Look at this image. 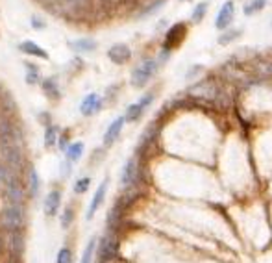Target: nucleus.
Here are the masks:
<instances>
[{
  "mask_svg": "<svg viewBox=\"0 0 272 263\" xmlns=\"http://www.w3.org/2000/svg\"><path fill=\"white\" fill-rule=\"evenodd\" d=\"M59 204H61V193H59V191H50V193L45 197V213H47L48 217L58 215Z\"/></svg>",
  "mask_w": 272,
  "mask_h": 263,
  "instance_id": "13",
  "label": "nucleus"
},
{
  "mask_svg": "<svg viewBox=\"0 0 272 263\" xmlns=\"http://www.w3.org/2000/svg\"><path fill=\"white\" fill-rule=\"evenodd\" d=\"M154 98H156V95H154V93H146V95H143V97L139 98L137 102L141 104V106H143L144 109H146V107H148L150 104L154 102Z\"/></svg>",
  "mask_w": 272,
  "mask_h": 263,
  "instance_id": "30",
  "label": "nucleus"
},
{
  "mask_svg": "<svg viewBox=\"0 0 272 263\" xmlns=\"http://www.w3.org/2000/svg\"><path fill=\"white\" fill-rule=\"evenodd\" d=\"M137 180H139L137 158H130V160L126 161L124 169H123V174H121V183H123V187L130 189L137 183Z\"/></svg>",
  "mask_w": 272,
  "mask_h": 263,
  "instance_id": "8",
  "label": "nucleus"
},
{
  "mask_svg": "<svg viewBox=\"0 0 272 263\" xmlns=\"http://www.w3.org/2000/svg\"><path fill=\"white\" fill-rule=\"evenodd\" d=\"M41 2H47V4H59V2H67V0H41Z\"/></svg>",
  "mask_w": 272,
  "mask_h": 263,
  "instance_id": "32",
  "label": "nucleus"
},
{
  "mask_svg": "<svg viewBox=\"0 0 272 263\" xmlns=\"http://www.w3.org/2000/svg\"><path fill=\"white\" fill-rule=\"evenodd\" d=\"M241 37V30L239 28H226V30H222V33L219 35V43L220 45H229L231 41H235V39Z\"/></svg>",
  "mask_w": 272,
  "mask_h": 263,
  "instance_id": "21",
  "label": "nucleus"
},
{
  "mask_svg": "<svg viewBox=\"0 0 272 263\" xmlns=\"http://www.w3.org/2000/svg\"><path fill=\"white\" fill-rule=\"evenodd\" d=\"M4 195L10 204H24V199H26V193H24V187H22L19 176L11 174V178L4 183Z\"/></svg>",
  "mask_w": 272,
  "mask_h": 263,
  "instance_id": "4",
  "label": "nucleus"
},
{
  "mask_svg": "<svg viewBox=\"0 0 272 263\" xmlns=\"http://www.w3.org/2000/svg\"><path fill=\"white\" fill-rule=\"evenodd\" d=\"M158 69H160V61L158 59H144V61H141L134 69V72H132V86L137 87V89L144 87L152 80V76L158 72Z\"/></svg>",
  "mask_w": 272,
  "mask_h": 263,
  "instance_id": "2",
  "label": "nucleus"
},
{
  "mask_svg": "<svg viewBox=\"0 0 272 263\" xmlns=\"http://www.w3.org/2000/svg\"><path fill=\"white\" fill-rule=\"evenodd\" d=\"M270 26H272V21H270Z\"/></svg>",
  "mask_w": 272,
  "mask_h": 263,
  "instance_id": "34",
  "label": "nucleus"
},
{
  "mask_svg": "<svg viewBox=\"0 0 272 263\" xmlns=\"http://www.w3.org/2000/svg\"><path fill=\"white\" fill-rule=\"evenodd\" d=\"M56 263H72V252H70L69 247L59 248L58 258H56Z\"/></svg>",
  "mask_w": 272,
  "mask_h": 263,
  "instance_id": "28",
  "label": "nucleus"
},
{
  "mask_svg": "<svg viewBox=\"0 0 272 263\" xmlns=\"http://www.w3.org/2000/svg\"><path fill=\"white\" fill-rule=\"evenodd\" d=\"M124 123H126V119H124V115H123V117H117L109 126H107L106 134H104V146H111L113 143L119 139V135H121V132H123Z\"/></svg>",
  "mask_w": 272,
  "mask_h": 263,
  "instance_id": "11",
  "label": "nucleus"
},
{
  "mask_svg": "<svg viewBox=\"0 0 272 263\" xmlns=\"http://www.w3.org/2000/svg\"><path fill=\"white\" fill-rule=\"evenodd\" d=\"M43 91L50 100H58L61 97V93H59V86L56 78H45L43 80Z\"/></svg>",
  "mask_w": 272,
  "mask_h": 263,
  "instance_id": "17",
  "label": "nucleus"
},
{
  "mask_svg": "<svg viewBox=\"0 0 272 263\" xmlns=\"http://www.w3.org/2000/svg\"><path fill=\"white\" fill-rule=\"evenodd\" d=\"M0 158H2V163H6L13 172L21 171V167L24 165L21 146L13 139H0Z\"/></svg>",
  "mask_w": 272,
  "mask_h": 263,
  "instance_id": "1",
  "label": "nucleus"
},
{
  "mask_svg": "<svg viewBox=\"0 0 272 263\" xmlns=\"http://www.w3.org/2000/svg\"><path fill=\"white\" fill-rule=\"evenodd\" d=\"M180 2H189V0H180Z\"/></svg>",
  "mask_w": 272,
  "mask_h": 263,
  "instance_id": "33",
  "label": "nucleus"
},
{
  "mask_svg": "<svg viewBox=\"0 0 272 263\" xmlns=\"http://www.w3.org/2000/svg\"><path fill=\"white\" fill-rule=\"evenodd\" d=\"M208 10H209L208 2H200V4H197L195 6V10H192V13H191V21L195 22V24L202 22L204 17H206V13H208Z\"/></svg>",
  "mask_w": 272,
  "mask_h": 263,
  "instance_id": "22",
  "label": "nucleus"
},
{
  "mask_svg": "<svg viewBox=\"0 0 272 263\" xmlns=\"http://www.w3.org/2000/svg\"><path fill=\"white\" fill-rule=\"evenodd\" d=\"M102 104H104V100H102L100 95H96V93H89L84 100H82L80 104V111L82 115H86V117H91V115H95V113L100 111Z\"/></svg>",
  "mask_w": 272,
  "mask_h": 263,
  "instance_id": "10",
  "label": "nucleus"
},
{
  "mask_svg": "<svg viewBox=\"0 0 272 263\" xmlns=\"http://www.w3.org/2000/svg\"><path fill=\"white\" fill-rule=\"evenodd\" d=\"M235 17V2L234 0H226L222 8L217 13V19H215V28L217 30H226V28L231 26Z\"/></svg>",
  "mask_w": 272,
  "mask_h": 263,
  "instance_id": "7",
  "label": "nucleus"
},
{
  "mask_svg": "<svg viewBox=\"0 0 272 263\" xmlns=\"http://www.w3.org/2000/svg\"><path fill=\"white\" fill-rule=\"evenodd\" d=\"M187 35V26L183 22H176V24H172L169 28V32L165 35V43H163V50L165 52H171V50L178 49L181 43H183V39Z\"/></svg>",
  "mask_w": 272,
  "mask_h": 263,
  "instance_id": "6",
  "label": "nucleus"
},
{
  "mask_svg": "<svg viewBox=\"0 0 272 263\" xmlns=\"http://www.w3.org/2000/svg\"><path fill=\"white\" fill-rule=\"evenodd\" d=\"M143 113H144V107L139 102H135V104H132V106H128V109L124 113V119H126L128 123H135V121H139V119L143 117Z\"/></svg>",
  "mask_w": 272,
  "mask_h": 263,
  "instance_id": "19",
  "label": "nucleus"
},
{
  "mask_svg": "<svg viewBox=\"0 0 272 263\" xmlns=\"http://www.w3.org/2000/svg\"><path fill=\"white\" fill-rule=\"evenodd\" d=\"M0 222L8 230H21L24 226V208L21 204H8L0 213Z\"/></svg>",
  "mask_w": 272,
  "mask_h": 263,
  "instance_id": "3",
  "label": "nucleus"
},
{
  "mask_svg": "<svg viewBox=\"0 0 272 263\" xmlns=\"http://www.w3.org/2000/svg\"><path fill=\"white\" fill-rule=\"evenodd\" d=\"M89 185H91V178L84 176V178H80V180H76L74 185H72V189H74L76 195H84L87 189H89Z\"/></svg>",
  "mask_w": 272,
  "mask_h": 263,
  "instance_id": "27",
  "label": "nucleus"
},
{
  "mask_svg": "<svg viewBox=\"0 0 272 263\" xmlns=\"http://www.w3.org/2000/svg\"><path fill=\"white\" fill-rule=\"evenodd\" d=\"M84 143L82 141H76V143H70L67 148H65V154H67V160L70 161V163H76V161L80 160L82 156H84Z\"/></svg>",
  "mask_w": 272,
  "mask_h": 263,
  "instance_id": "16",
  "label": "nucleus"
},
{
  "mask_svg": "<svg viewBox=\"0 0 272 263\" xmlns=\"http://www.w3.org/2000/svg\"><path fill=\"white\" fill-rule=\"evenodd\" d=\"M70 47H72L74 52H80V54L93 52L96 49V41L91 37H82V39H76V41H70Z\"/></svg>",
  "mask_w": 272,
  "mask_h": 263,
  "instance_id": "15",
  "label": "nucleus"
},
{
  "mask_svg": "<svg viewBox=\"0 0 272 263\" xmlns=\"http://www.w3.org/2000/svg\"><path fill=\"white\" fill-rule=\"evenodd\" d=\"M106 191H107V180H104V182L98 185V189L95 191V195H93V200H91L89 204V210H87V219H93L96 213V210L102 206V202H104V197H106Z\"/></svg>",
  "mask_w": 272,
  "mask_h": 263,
  "instance_id": "12",
  "label": "nucleus"
},
{
  "mask_svg": "<svg viewBox=\"0 0 272 263\" xmlns=\"http://www.w3.org/2000/svg\"><path fill=\"white\" fill-rule=\"evenodd\" d=\"M28 189H30V195L32 197H37L39 193V176H37V171L30 165L28 169Z\"/></svg>",
  "mask_w": 272,
  "mask_h": 263,
  "instance_id": "20",
  "label": "nucleus"
},
{
  "mask_svg": "<svg viewBox=\"0 0 272 263\" xmlns=\"http://www.w3.org/2000/svg\"><path fill=\"white\" fill-rule=\"evenodd\" d=\"M95 248H96V237H91L89 243H87L86 250H84V256H82V263H91V261H93Z\"/></svg>",
  "mask_w": 272,
  "mask_h": 263,
  "instance_id": "25",
  "label": "nucleus"
},
{
  "mask_svg": "<svg viewBox=\"0 0 272 263\" xmlns=\"http://www.w3.org/2000/svg\"><path fill=\"white\" fill-rule=\"evenodd\" d=\"M163 4H165V0H156V2H152V4L146 6V8L141 11V17L152 15V13H156L158 10H161V8H163Z\"/></svg>",
  "mask_w": 272,
  "mask_h": 263,
  "instance_id": "29",
  "label": "nucleus"
},
{
  "mask_svg": "<svg viewBox=\"0 0 272 263\" xmlns=\"http://www.w3.org/2000/svg\"><path fill=\"white\" fill-rule=\"evenodd\" d=\"M32 26L35 28V30H41V28H45L47 24H45V21H41L39 17H32Z\"/></svg>",
  "mask_w": 272,
  "mask_h": 263,
  "instance_id": "31",
  "label": "nucleus"
},
{
  "mask_svg": "<svg viewBox=\"0 0 272 263\" xmlns=\"http://www.w3.org/2000/svg\"><path fill=\"white\" fill-rule=\"evenodd\" d=\"M39 78H41V74H39L37 67H35L33 63H26V84L35 86V84L39 82Z\"/></svg>",
  "mask_w": 272,
  "mask_h": 263,
  "instance_id": "23",
  "label": "nucleus"
},
{
  "mask_svg": "<svg viewBox=\"0 0 272 263\" xmlns=\"http://www.w3.org/2000/svg\"><path fill=\"white\" fill-rule=\"evenodd\" d=\"M59 220H61V226H63L65 230L70 228V224L74 222V210H72L70 206H67L63 210V213H61V217H59Z\"/></svg>",
  "mask_w": 272,
  "mask_h": 263,
  "instance_id": "26",
  "label": "nucleus"
},
{
  "mask_svg": "<svg viewBox=\"0 0 272 263\" xmlns=\"http://www.w3.org/2000/svg\"><path fill=\"white\" fill-rule=\"evenodd\" d=\"M19 50H21L22 54H28V56H35V58L48 59L47 50H43L37 43H33V41H22V43L19 45Z\"/></svg>",
  "mask_w": 272,
  "mask_h": 263,
  "instance_id": "14",
  "label": "nucleus"
},
{
  "mask_svg": "<svg viewBox=\"0 0 272 263\" xmlns=\"http://www.w3.org/2000/svg\"><path fill=\"white\" fill-rule=\"evenodd\" d=\"M107 58L111 59L113 63L124 65V63H128L130 59H132V50H130L128 45L117 43V45H113L111 49L107 50Z\"/></svg>",
  "mask_w": 272,
  "mask_h": 263,
  "instance_id": "9",
  "label": "nucleus"
},
{
  "mask_svg": "<svg viewBox=\"0 0 272 263\" xmlns=\"http://www.w3.org/2000/svg\"><path fill=\"white\" fill-rule=\"evenodd\" d=\"M119 252V241H117V234L115 230H109L107 236L102 237L100 241V250H98V256H100V263L111 261Z\"/></svg>",
  "mask_w": 272,
  "mask_h": 263,
  "instance_id": "5",
  "label": "nucleus"
},
{
  "mask_svg": "<svg viewBox=\"0 0 272 263\" xmlns=\"http://www.w3.org/2000/svg\"><path fill=\"white\" fill-rule=\"evenodd\" d=\"M265 6H267V0H248V2H245V6H243V13H245L246 17H254V15H257L259 11L265 10Z\"/></svg>",
  "mask_w": 272,
  "mask_h": 263,
  "instance_id": "18",
  "label": "nucleus"
},
{
  "mask_svg": "<svg viewBox=\"0 0 272 263\" xmlns=\"http://www.w3.org/2000/svg\"><path fill=\"white\" fill-rule=\"evenodd\" d=\"M58 135H59V128L58 126H48L47 134H45V146H54L58 143Z\"/></svg>",
  "mask_w": 272,
  "mask_h": 263,
  "instance_id": "24",
  "label": "nucleus"
}]
</instances>
